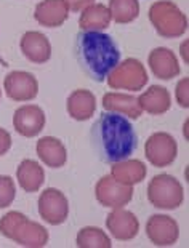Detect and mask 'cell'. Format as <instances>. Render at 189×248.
<instances>
[{
    "label": "cell",
    "mask_w": 189,
    "mask_h": 248,
    "mask_svg": "<svg viewBox=\"0 0 189 248\" xmlns=\"http://www.w3.org/2000/svg\"><path fill=\"white\" fill-rule=\"evenodd\" d=\"M90 144L104 163L127 160L138 147V135L132 122L117 112H103L90 128Z\"/></svg>",
    "instance_id": "6da1fadb"
},
{
    "label": "cell",
    "mask_w": 189,
    "mask_h": 248,
    "mask_svg": "<svg viewBox=\"0 0 189 248\" xmlns=\"http://www.w3.org/2000/svg\"><path fill=\"white\" fill-rule=\"evenodd\" d=\"M74 56L79 67L93 82L103 83L120 62V48L109 34L80 31L74 40Z\"/></svg>",
    "instance_id": "7a4b0ae2"
},
{
    "label": "cell",
    "mask_w": 189,
    "mask_h": 248,
    "mask_svg": "<svg viewBox=\"0 0 189 248\" xmlns=\"http://www.w3.org/2000/svg\"><path fill=\"white\" fill-rule=\"evenodd\" d=\"M13 125H15V130H16L19 135L31 138V136H35L40 133L42 126L45 125V115L39 108H35L32 112V117L29 119V117H26L24 110L21 108L15 112Z\"/></svg>",
    "instance_id": "3957f363"
},
{
    "label": "cell",
    "mask_w": 189,
    "mask_h": 248,
    "mask_svg": "<svg viewBox=\"0 0 189 248\" xmlns=\"http://www.w3.org/2000/svg\"><path fill=\"white\" fill-rule=\"evenodd\" d=\"M18 179L21 187L26 192H34L40 187L42 181H44V171L40 170L39 163H35L32 160H23L18 168Z\"/></svg>",
    "instance_id": "277c9868"
},
{
    "label": "cell",
    "mask_w": 189,
    "mask_h": 248,
    "mask_svg": "<svg viewBox=\"0 0 189 248\" xmlns=\"http://www.w3.org/2000/svg\"><path fill=\"white\" fill-rule=\"evenodd\" d=\"M15 200V183L10 176H0V208H7Z\"/></svg>",
    "instance_id": "5b68a950"
},
{
    "label": "cell",
    "mask_w": 189,
    "mask_h": 248,
    "mask_svg": "<svg viewBox=\"0 0 189 248\" xmlns=\"http://www.w3.org/2000/svg\"><path fill=\"white\" fill-rule=\"evenodd\" d=\"M10 146H12V138H10V135L7 131L0 130V155H3L5 152L10 149Z\"/></svg>",
    "instance_id": "8992f818"
},
{
    "label": "cell",
    "mask_w": 189,
    "mask_h": 248,
    "mask_svg": "<svg viewBox=\"0 0 189 248\" xmlns=\"http://www.w3.org/2000/svg\"><path fill=\"white\" fill-rule=\"evenodd\" d=\"M0 64H2L3 67H7V66H8V62H7V61H5V60H3V58H2V56H0Z\"/></svg>",
    "instance_id": "52a82bcc"
}]
</instances>
